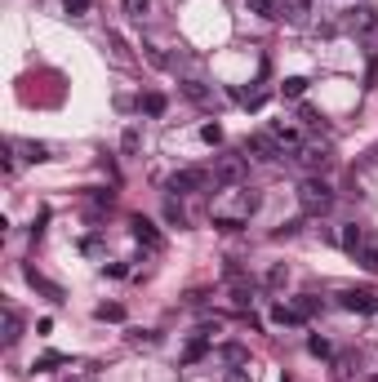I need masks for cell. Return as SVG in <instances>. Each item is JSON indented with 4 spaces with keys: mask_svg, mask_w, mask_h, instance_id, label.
I'll return each instance as SVG.
<instances>
[{
    "mask_svg": "<svg viewBox=\"0 0 378 382\" xmlns=\"http://www.w3.org/2000/svg\"><path fill=\"white\" fill-rule=\"evenodd\" d=\"M299 201H303L307 213H330L334 209V191H330V182H325V178H303Z\"/></svg>",
    "mask_w": 378,
    "mask_h": 382,
    "instance_id": "obj_1",
    "label": "cell"
},
{
    "mask_svg": "<svg viewBox=\"0 0 378 382\" xmlns=\"http://www.w3.org/2000/svg\"><path fill=\"white\" fill-rule=\"evenodd\" d=\"M209 187V174L205 169H174L165 178V191L169 196H191V191H205Z\"/></svg>",
    "mask_w": 378,
    "mask_h": 382,
    "instance_id": "obj_2",
    "label": "cell"
},
{
    "mask_svg": "<svg viewBox=\"0 0 378 382\" xmlns=\"http://www.w3.org/2000/svg\"><path fill=\"white\" fill-rule=\"evenodd\" d=\"M338 307L360 311V315H374V311H378V293H374V289H343V293H338Z\"/></svg>",
    "mask_w": 378,
    "mask_h": 382,
    "instance_id": "obj_3",
    "label": "cell"
},
{
    "mask_svg": "<svg viewBox=\"0 0 378 382\" xmlns=\"http://www.w3.org/2000/svg\"><path fill=\"white\" fill-rule=\"evenodd\" d=\"M240 178H245V160L240 156H223L218 164H213V187H236Z\"/></svg>",
    "mask_w": 378,
    "mask_h": 382,
    "instance_id": "obj_4",
    "label": "cell"
},
{
    "mask_svg": "<svg viewBox=\"0 0 378 382\" xmlns=\"http://www.w3.org/2000/svg\"><path fill=\"white\" fill-rule=\"evenodd\" d=\"M245 152H254L258 160H281V142H276L272 134H250L245 138Z\"/></svg>",
    "mask_w": 378,
    "mask_h": 382,
    "instance_id": "obj_5",
    "label": "cell"
},
{
    "mask_svg": "<svg viewBox=\"0 0 378 382\" xmlns=\"http://www.w3.org/2000/svg\"><path fill=\"white\" fill-rule=\"evenodd\" d=\"M129 231H134V240L147 245V249H160V231L147 223V218H129Z\"/></svg>",
    "mask_w": 378,
    "mask_h": 382,
    "instance_id": "obj_6",
    "label": "cell"
},
{
    "mask_svg": "<svg viewBox=\"0 0 378 382\" xmlns=\"http://www.w3.org/2000/svg\"><path fill=\"white\" fill-rule=\"evenodd\" d=\"M27 285H31V289H40V293L49 298V303H62V289L54 285V280H45L36 267H27Z\"/></svg>",
    "mask_w": 378,
    "mask_h": 382,
    "instance_id": "obj_7",
    "label": "cell"
},
{
    "mask_svg": "<svg viewBox=\"0 0 378 382\" xmlns=\"http://www.w3.org/2000/svg\"><path fill=\"white\" fill-rule=\"evenodd\" d=\"M356 262H360L365 271H374V276H378V236H365V245L356 249Z\"/></svg>",
    "mask_w": 378,
    "mask_h": 382,
    "instance_id": "obj_8",
    "label": "cell"
},
{
    "mask_svg": "<svg viewBox=\"0 0 378 382\" xmlns=\"http://www.w3.org/2000/svg\"><path fill=\"white\" fill-rule=\"evenodd\" d=\"M0 338H5V347H13V342L23 338V315L13 311V307H5V334H0Z\"/></svg>",
    "mask_w": 378,
    "mask_h": 382,
    "instance_id": "obj_9",
    "label": "cell"
},
{
    "mask_svg": "<svg viewBox=\"0 0 378 382\" xmlns=\"http://www.w3.org/2000/svg\"><path fill=\"white\" fill-rule=\"evenodd\" d=\"M307 9H311V0H285L276 18H285V23H303V18H307Z\"/></svg>",
    "mask_w": 378,
    "mask_h": 382,
    "instance_id": "obj_10",
    "label": "cell"
},
{
    "mask_svg": "<svg viewBox=\"0 0 378 382\" xmlns=\"http://www.w3.org/2000/svg\"><path fill=\"white\" fill-rule=\"evenodd\" d=\"M13 152H23V160H31V164H40V160H49V147L45 142H9Z\"/></svg>",
    "mask_w": 378,
    "mask_h": 382,
    "instance_id": "obj_11",
    "label": "cell"
},
{
    "mask_svg": "<svg viewBox=\"0 0 378 382\" xmlns=\"http://www.w3.org/2000/svg\"><path fill=\"white\" fill-rule=\"evenodd\" d=\"M299 160L307 164V169H325V164H330V152H325V147H303Z\"/></svg>",
    "mask_w": 378,
    "mask_h": 382,
    "instance_id": "obj_12",
    "label": "cell"
},
{
    "mask_svg": "<svg viewBox=\"0 0 378 382\" xmlns=\"http://www.w3.org/2000/svg\"><path fill=\"white\" fill-rule=\"evenodd\" d=\"M272 320H276V325H303L307 315H303L299 307H285V303H281V307H272Z\"/></svg>",
    "mask_w": 378,
    "mask_h": 382,
    "instance_id": "obj_13",
    "label": "cell"
},
{
    "mask_svg": "<svg viewBox=\"0 0 378 382\" xmlns=\"http://www.w3.org/2000/svg\"><path fill=\"white\" fill-rule=\"evenodd\" d=\"M138 111L160 116V111H165V94H143V98H138Z\"/></svg>",
    "mask_w": 378,
    "mask_h": 382,
    "instance_id": "obj_14",
    "label": "cell"
},
{
    "mask_svg": "<svg viewBox=\"0 0 378 382\" xmlns=\"http://www.w3.org/2000/svg\"><path fill=\"white\" fill-rule=\"evenodd\" d=\"M360 245H365V231H360V227H343V249H348L352 258H356Z\"/></svg>",
    "mask_w": 378,
    "mask_h": 382,
    "instance_id": "obj_15",
    "label": "cell"
},
{
    "mask_svg": "<svg viewBox=\"0 0 378 382\" xmlns=\"http://www.w3.org/2000/svg\"><path fill=\"white\" fill-rule=\"evenodd\" d=\"M307 85H311L307 76H289L285 85H281V94H285V98H303V94H307Z\"/></svg>",
    "mask_w": 378,
    "mask_h": 382,
    "instance_id": "obj_16",
    "label": "cell"
},
{
    "mask_svg": "<svg viewBox=\"0 0 378 382\" xmlns=\"http://www.w3.org/2000/svg\"><path fill=\"white\" fill-rule=\"evenodd\" d=\"M272 138H276V142H285V147H294V142H299V129L276 120V125H272Z\"/></svg>",
    "mask_w": 378,
    "mask_h": 382,
    "instance_id": "obj_17",
    "label": "cell"
},
{
    "mask_svg": "<svg viewBox=\"0 0 378 382\" xmlns=\"http://www.w3.org/2000/svg\"><path fill=\"white\" fill-rule=\"evenodd\" d=\"M245 5H250V13H258V18H276V0H245Z\"/></svg>",
    "mask_w": 378,
    "mask_h": 382,
    "instance_id": "obj_18",
    "label": "cell"
},
{
    "mask_svg": "<svg viewBox=\"0 0 378 382\" xmlns=\"http://www.w3.org/2000/svg\"><path fill=\"white\" fill-rule=\"evenodd\" d=\"M58 364H67V356H58V352H49V356H40L36 364H31V369H36V373H49V369H58Z\"/></svg>",
    "mask_w": 378,
    "mask_h": 382,
    "instance_id": "obj_19",
    "label": "cell"
},
{
    "mask_svg": "<svg viewBox=\"0 0 378 382\" xmlns=\"http://www.w3.org/2000/svg\"><path fill=\"white\" fill-rule=\"evenodd\" d=\"M165 223H174V227H187V213L178 209V201H174V196L165 201Z\"/></svg>",
    "mask_w": 378,
    "mask_h": 382,
    "instance_id": "obj_20",
    "label": "cell"
},
{
    "mask_svg": "<svg viewBox=\"0 0 378 382\" xmlns=\"http://www.w3.org/2000/svg\"><path fill=\"white\" fill-rule=\"evenodd\" d=\"M121 147H125V152H129V156H134V152H138V147H143V134H138V129H134V125H129V129H125V134H121Z\"/></svg>",
    "mask_w": 378,
    "mask_h": 382,
    "instance_id": "obj_21",
    "label": "cell"
},
{
    "mask_svg": "<svg viewBox=\"0 0 378 382\" xmlns=\"http://www.w3.org/2000/svg\"><path fill=\"white\" fill-rule=\"evenodd\" d=\"M94 315H98V320H125V307H121V303H103Z\"/></svg>",
    "mask_w": 378,
    "mask_h": 382,
    "instance_id": "obj_22",
    "label": "cell"
},
{
    "mask_svg": "<svg viewBox=\"0 0 378 382\" xmlns=\"http://www.w3.org/2000/svg\"><path fill=\"white\" fill-rule=\"evenodd\" d=\"M183 94L191 98V103H205V98H209V89L201 85V80H183Z\"/></svg>",
    "mask_w": 378,
    "mask_h": 382,
    "instance_id": "obj_23",
    "label": "cell"
},
{
    "mask_svg": "<svg viewBox=\"0 0 378 382\" xmlns=\"http://www.w3.org/2000/svg\"><path fill=\"white\" fill-rule=\"evenodd\" d=\"M294 307H299L303 315H316V311H321V298H311V293H303V298H299V303H294Z\"/></svg>",
    "mask_w": 378,
    "mask_h": 382,
    "instance_id": "obj_24",
    "label": "cell"
},
{
    "mask_svg": "<svg viewBox=\"0 0 378 382\" xmlns=\"http://www.w3.org/2000/svg\"><path fill=\"white\" fill-rule=\"evenodd\" d=\"M147 9H152V0H125V13H129V18H143Z\"/></svg>",
    "mask_w": 378,
    "mask_h": 382,
    "instance_id": "obj_25",
    "label": "cell"
},
{
    "mask_svg": "<svg viewBox=\"0 0 378 382\" xmlns=\"http://www.w3.org/2000/svg\"><path fill=\"white\" fill-rule=\"evenodd\" d=\"M201 138H205L209 147H218V142H223V125H205V129H201Z\"/></svg>",
    "mask_w": 378,
    "mask_h": 382,
    "instance_id": "obj_26",
    "label": "cell"
},
{
    "mask_svg": "<svg viewBox=\"0 0 378 382\" xmlns=\"http://www.w3.org/2000/svg\"><path fill=\"white\" fill-rule=\"evenodd\" d=\"M307 352L311 356H330V342H325V338H307Z\"/></svg>",
    "mask_w": 378,
    "mask_h": 382,
    "instance_id": "obj_27",
    "label": "cell"
},
{
    "mask_svg": "<svg viewBox=\"0 0 378 382\" xmlns=\"http://www.w3.org/2000/svg\"><path fill=\"white\" fill-rule=\"evenodd\" d=\"M143 49H147V58H152V62H156V67H169V58H165V54H160V49H156V45H143Z\"/></svg>",
    "mask_w": 378,
    "mask_h": 382,
    "instance_id": "obj_28",
    "label": "cell"
},
{
    "mask_svg": "<svg viewBox=\"0 0 378 382\" xmlns=\"http://www.w3.org/2000/svg\"><path fill=\"white\" fill-rule=\"evenodd\" d=\"M223 360H232V364H240V360H245V347H223Z\"/></svg>",
    "mask_w": 378,
    "mask_h": 382,
    "instance_id": "obj_29",
    "label": "cell"
},
{
    "mask_svg": "<svg viewBox=\"0 0 378 382\" xmlns=\"http://www.w3.org/2000/svg\"><path fill=\"white\" fill-rule=\"evenodd\" d=\"M303 223H285V227H276V240H285V236H294V231H299Z\"/></svg>",
    "mask_w": 378,
    "mask_h": 382,
    "instance_id": "obj_30",
    "label": "cell"
},
{
    "mask_svg": "<svg viewBox=\"0 0 378 382\" xmlns=\"http://www.w3.org/2000/svg\"><path fill=\"white\" fill-rule=\"evenodd\" d=\"M285 276H289L285 267H272V276H267V285H285Z\"/></svg>",
    "mask_w": 378,
    "mask_h": 382,
    "instance_id": "obj_31",
    "label": "cell"
},
{
    "mask_svg": "<svg viewBox=\"0 0 378 382\" xmlns=\"http://www.w3.org/2000/svg\"><path fill=\"white\" fill-rule=\"evenodd\" d=\"M227 382H254V378L245 373V369H227Z\"/></svg>",
    "mask_w": 378,
    "mask_h": 382,
    "instance_id": "obj_32",
    "label": "cell"
},
{
    "mask_svg": "<svg viewBox=\"0 0 378 382\" xmlns=\"http://www.w3.org/2000/svg\"><path fill=\"white\" fill-rule=\"evenodd\" d=\"M374 156H378V152H374Z\"/></svg>",
    "mask_w": 378,
    "mask_h": 382,
    "instance_id": "obj_33",
    "label": "cell"
}]
</instances>
